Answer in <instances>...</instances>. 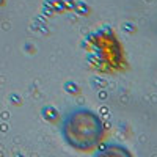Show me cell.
I'll return each instance as SVG.
<instances>
[{
    "mask_svg": "<svg viewBox=\"0 0 157 157\" xmlns=\"http://www.w3.org/2000/svg\"><path fill=\"white\" fill-rule=\"evenodd\" d=\"M61 137L75 152L91 154L107 143L110 127L94 110L75 109L64 116L61 123Z\"/></svg>",
    "mask_w": 157,
    "mask_h": 157,
    "instance_id": "cell-1",
    "label": "cell"
},
{
    "mask_svg": "<svg viewBox=\"0 0 157 157\" xmlns=\"http://www.w3.org/2000/svg\"><path fill=\"white\" fill-rule=\"evenodd\" d=\"M83 49L88 68L94 74L115 77L129 69L126 46L120 35L109 27L91 33L86 38Z\"/></svg>",
    "mask_w": 157,
    "mask_h": 157,
    "instance_id": "cell-2",
    "label": "cell"
},
{
    "mask_svg": "<svg viewBox=\"0 0 157 157\" xmlns=\"http://www.w3.org/2000/svg\"><path fill=\"white\" fill-rule=\"evenodd\" d=\"M98 155H107V157H112V155H121V157H129V155H132L130 154V151L121 145H107V143H104V145L98 149Z\"/></svg>",
    "mask_w": 157,
    "mask_h": 157,
    "instance_id": "cell-3",
    "label": "cell"
}]
</instances>
